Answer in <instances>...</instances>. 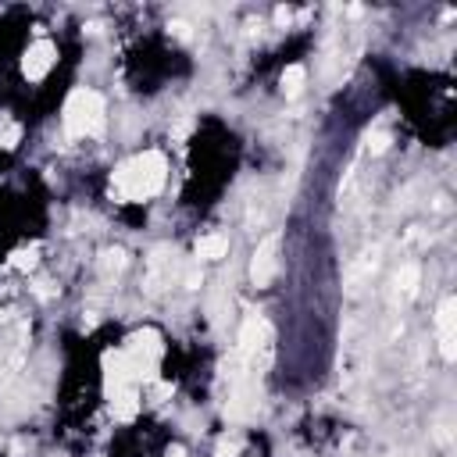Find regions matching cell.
Listing matches in <instances>:
<instances>
[{
  "label": "cell",
  "instance_id": "cell-7",
  "mask_svg": "<svg viewBox=\"0 0 457 457\" xmlns=\"http://www.w3.org/2000/svg\"><path fill=\"white\" fill-rule=\"evenodd\" d=\"M436 325H439V350L446 361L457 357V300L446 297L436 311Z\"/></svg>",
  "mask_w": 457,
  "mask_h": 457
},
{
  "label": "cell",
  "instance_id": "cell-2",
  "mask_svg": "<svg viewBox=\"0 0 457 457\" xmlns=\"http://www.w3.org/2000/svg\"><path fill=\"white\" fill-rule=\"evenodd\" d=\"M125 354V364L132 372V382H157V372H161V357H164V340L157 329H140L125 340L122 347Z\"/></svg>",
  "mask_w": 457,
  "mask_h": 457
},
{
  "label": "cell",
  "instance_id": "cell-21",
  "mask_svg": "<svg viewBox=\"0 0 457 457\" xmlns=\"http://www.w3.org/2000/svg\"><path fill=\"white\" fill-rule=\"evenodd\" d=\"M168 457H186V450H182V446H172V450H168Z\"/></svg>",
  "mask_w": 457,
  "mask_h": 457
},
{
  "label": "cell",
  "instance_id": "cell-8",
  "mask_svg": "<svg viewBox=\"0 0 457 457\" xmlns=\"http://www.w3.org/2000/svg\"><path fill=\"white\" fill-rule=\"evenodd\" d=\"M175 254L168 251V247H157L154 254H150V279H147V290L150 293H161L168 283H172V275H175V261H172Z\"/></svg>",
  "mask_w": 457,
  "mask_h": 457
},
{
  "label": "cell",
  "instance_id": "cell-6",
  "mask_svg": "<svg viewBox=\"0 0 457 457\" xmlns=\"http://www.w3.org/2000/svg\"><path fill=\"white\" fill-rule=\"evenodd\" d=\"M54 61H58V47H54L51 40H36V43L22 54V75H26L29 83H40V79H47V72L54 68Z\"/></svg>",
  "mask_w": 457,
  "mask_h": 457
},
{
  "label": "cell",
  "instance_id": "cell-16",
  "mask_svg": "<svg viewBox=\"0 0 457 457\" xmlns=\"http://www.w3.org/2000/svg\"><path fill=\"white\" fill-rule=\"evenodd\" d=\"M19 268H33L36 265V251H15V258H11Z\"/></svg>",
  "mask_w": 457,
  "mask_h": 457
},
{
  "label": "cell",
  "instance_id": "cell-17",
  "mask_svg": "<svg viewBox=\"0 0 457 457\" xmlns=\"http://www.w3.org/2000/svg\"><path fill=\"white\" fill-rule=\"evenodd\" d=\"M182 283H186V290H200V283H204V275H200V268L193 265V268H186V275H182Z\"/></svg>",
  "mask_w": 457,
  "mask_h": 457
},
{
  "label": "cell",
  "instance_id": "cell-20",
  "mask_svg": "<svg viewBox=\"0 0 457 457\" xmlns=\"http://www.w3.org/2000/svg\"><path fill=\"white\" fill-rule=\"evenodd\" d=\"M172 29H175V36H189V26L186 22H172Z\"/></svg>",
  "mask_w": 457,
  "mask_h": 457
},
{
  "label": "cell",
  "instance_id": "cell-10",
  "mask_svg": "<svg viewBox=\"0 0 457 457\" xmlns=\"http://www.w3.org/2000/svg\"><path fill=\"white\" fill-rule=\"evenodd\" d=\"M140 404H143V400H140V389H136V386H129V389H122V393L111 400V411H115V418H118V421H132V418H136V411H140Z\"/></svg>",
  "mask_w": 457,
  "mask_h": 457
},
{
  "label": "cell",
  "instance_id": "cell-3",
  "mask_svg": "<svg viewBox=\"0 0 457 457\" xmlns=\"http://www.w3.org/2000/svg\"><path fill=\"white\" fill-rule=\"evenodd\" d=\"M65 132L72 140L83 136H100L104 132V97L93 90H75L65 100Z\"/></svg>",
  "mask_w": 457,
  "mask_h": 457
},
{
  "label": "cell",
  "instance_id": "cell-9",
  "mask_svg": "<svg viewBox=\"0 0 457 457\" xmlns=\"http://www.w3.org/2000/svg\"><path fill=\"white\" fill-rule=\"evenodd\" d=\"M193 254H196V261H221V258L228 254V236H221V233H211V236L196 240Z\"/></svg>",
  "mask_w": 457,
  "mask_h": 457
},
{
  "label": "cell",
  "instance_id": "cell-5",
  "mask_svg": "<svg viewBox=\"0 0 457 457\" xmlns=\"http://www.w3.org/2000/svg\"><path fill=\"white\" fill-rule=\"evenodd\" d=\"M100 368H104V393H107V400H115L122 389L136 386L122 350H104V357H100Z\"/></svg>",
  "mask_w": 457,
  "mask_h": 457
},
{
  "label": "cell",
  "instance_id": "cell-4",
  "mask_svg": "<svg viewBox=\"0 0 457 457\" xmlns=\"http://www.w3.org/2000/svg\"><path fill=\"white\" fill-rule=\"evenodd\" d=\"M279 236H268V240H261L258 243V251H254V261H251V279H254V286L261 290V286H268L272 279H275V272H279Z\"/></svg>",
  "mask_w": 457,
  "mask_h": 457
},
{
  "label": "cell",
  "instance_id": "cell-18",
  "mask_svg": "<svg viewBox=\"0 0 457 457\" xmlns=\"http://www.w3.org/2000/svg\"><path fill=\"white\" fill-rule=\"evenodd\" d=\"M236 453H240V443H236V439H233V443L225 439V443L218 446V453H214V457H236Z\"/></svg>",
  "mask_w": 457,
  "mask_h": 457
},
{
  "label": "cell",
  "instance_id": "cell-11",
  "mask_svg": "<svg viewBox=\"0 0 457 457\" xmlns=\"http://www.w3.org/2000/svg\"><path fill=\"white\" fill-rule=\"evenodd\" d=\"M304 83H308V68H304V65H290V68L283 72V93H286V97H300Z\"/></svg>",
  "mask_w": 457,
  "mask_h": 457
},
{
  "label": "cell",
  "instance_id": "cell-13",
  "mask_svg": "<svg viewBox=\"0 0 457 457\" xmlns=\"http://www.w3.org/2000/svg\"><path fill=\"white\" fill-rule=\"evenodd\" d=\"M414 286H418V268H414V265H404V268L396 272V290H400L404 297H411Z\"/></svg>",
  "mask_w": 457,
  "mask_h": 457
},
{
  "label": "cell",
  "instance_id": "cell-15",
  "mask_svg": "<svg viewBox=\"0 0 457 457\" xmlns=\"http://www.w3.org/2000/svg\"><path fill=\"white\" fill-rule=\"evenodd\" d=\"M386 147H389V132H372V136H368V150H372V154H382Z\"/></svg>",
  "mask_w": 457,
  "mask_h": 457
},
{
  "label": "cell",
  "instance_id": "cell-14",
  "mask_svg": "<svg viewBox=\"0 0 457 457\" xmlns=\"http://www.w3.org/2000/svg\"><path fill=\"white\" fill-rule=\"evenodd\" d=\"M19 140H22V125H19V122H8L4 132H0V147H4V150H15Z\"/></svg>",
  "mask_w": 457,
  "mask_h": 457
},
{
  "label": "cell",
  "instance_id": "cell-1",
  "mask_svg": "<svg viewBox=\"0 0 457 457\" xmlns=\"http://www.w3.org/2000/svg\"><path fill=\"white\" fill-rule=\"evenodd\" d=\"M168 179V161L161 150H143L129 161H122L111 175V193L122 204H143L164 189Z\"/></svg>",
  "mask_w": 457,
  "mask_h": 457
},
{
  "label": "cell",
  "instance_id": "cell-19",
  "mask_svg": "<svg viewBox=\"0 0 457 457\" xmlns=\"http://www.w3.org/2000/svg\"><path fill=\"white\" fill-rule=\"evenodd\" d=\"M275 22L286 26V22H290V8H279V11H275Z\"/></svg>",
  "mask_w": 457,
  "mask_h": 457
},
{
  "label": "cell",
  "instance_id": "cell-12",
  "mask_svg": "<svg viewBox=\"0 0 457 457\" xmlns=\"http://www.w3.org/2000/svg\"><path fill=\"white\" fill-rule=\"evenodd\" d=\"M125 268V251H104V258H100V272L104 275H115V272H122Z\"/></svg>",
  "mask_w": 457,
  "mask_h": 457
}]
</instances>
